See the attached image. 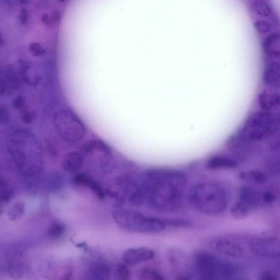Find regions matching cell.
<instances>
[{"label": "cell", "instance_id": "19", "mask_svg": "<svg viewBox=\"0 0 280 280\" xmlns=\"http://www.w3.org/2000/svg\"><path fill=\"white\" fill-rule=\"evenodd\" d=\"M138 278L139 280H167L161 272L148 267L142 268L139 271Z\"/></svg>", "mask_w": 280, "mask_h": 280}, {"label": "cell", "instance_id": "1", "mask_svg": "<svg viewBox=\"0 0 280 280\" xmlns=\"http://www.w3.org/2000/svg\"><path fill=\"white\" fill-rule=\"evenodd\" d=\"M143 204L160 212L175 213L187 204L188 180L181 171L155 168L138 178Z\"/></svg>", "mask_w": 280, "mask_h": 280}, {"label": "cell", "instance_id": "17", "mask_svg": "<svg viewBox=\"0 0 280 280\" xmlns=\"http://www.w3.org/2000/svg\"><path fill=\"white\" fill-rule=\"evenodd\" d=\"M66 226L62 221H53L47 230V236L52 241H58L66 234Z\"/></svg>", "mask_w": 280, "mask_h": 280}, {"label": "cell", "instance_id": "22", "mask_svg": "<svg viewBox=\"0 0 280 280\" xmlns=\"http://www.w3.org/2000/svg\"><path fill=\"white\" fill-rule=\"evenodd\" d=\"M253 26L255 30L261 35L268 34L272 29L271 24L266 20L259 19L255 20Z\"/></svg>", "mask_w": 280, "mask_h": 280}, {"label": "cell", "instance_id": "29", "mask_svg": "<svg viewBox=\"0 0 280 280\" xmlns=\"http://www.w3.org/2000/svg\"><path fill=\"white\" fill-rule=\"evenodd\" d=\"M71 275L70 274H67L65 275V276H63L61 280H71Z\"/></svg>", "mask_w": 280, "mask_h": 280}, {"label": "cell", "instance_id": "15", "mask_svg": "<svg viewBox=\"0 0 280 280\" xmlns=\"http://www.w3.org/2000/svg\"><path fill=\"white\" fill-rule=\"evenodd\" d=\"M258 101L262 109L265 111L270 110L280 106V93L263 91L259 94Z\"/></svg>", "mask_w": 280, "mask_h": 280}, {"label": "cell", "instance_id": "14", "mask_svg": "<svg viewBox=\"0 0 280 280\" xmlns=\"http://www.w3.org/2000/svg\"><path fill=\"white\" fill-rule=\"evenodd\" d=\"M262 46L264 51L270 57L280 58V33L269 35L264 39Z\"/></svg>", "mask_w": 280, "mask_h": 280}, {"label": "cell", "instance_id": "5", "mask_svg": "<svg viewBox=\"0 0 280 280\" xmlns=\"http://www.w3.org/2000/svg\"><path fill=\"white\" fill-rule=\"evenodd\" d=\"M274 116L268 111L257 112L247 120L244 126L245 138L256 141L269 137L275 130Z\"/></svg>", "mask_w": 280, "mask_h": 280}, {"label": "cell", "instance_id": "23", "mask_svg": "<svg viewBox=\"0 0 280 280\" xmlns=\"http://www.w3.org/2000/svg\"><path fill=\"white\" fill-rule=\"evenodd\" d=\"M182 253L177 249H171L168 250L167 257L173 268H177L180 263L182 259Z\"/></svg>", "mask_w": 280, "mask_h": 280}, {"label": "cell", "instance_id": "26", "mask_svg": "<svg viewBox=\"0 0 280 280\" xmlns=\"http://www.w3.org/2000/svg\"><path fill=\"white\" fill-rule=\"evenodd\" d=\"M193 276L189 273H182L176 275L173 280H193Z\"/></svg>", "mask_w": 280, "mask_h": 280}, {"label": "cell", "instance_id": "27", "mask_svg": "<svg viewBox=\"0 0 280 280\" xmlns=\"http://www.w3.org/2000/svg\"><path fill=\"white\" fill-rule=\"evenodd\" d=\"M260 280H279V279L276 275L271 272L266 271L262 273Z\"/></svg>", "mask_w": 280, "mask_h": 280}, {"label": "cell", "instance_id": "8", "mask_svg": "<svg viewBox=\"0 0 280 280\" xmlns=\"http://www.w3.org/2000/svg\"><path fill=\"white\" fill-rule=\"evenodd\" d=\"M155 256V251L148 247H131L124 251L123 260L127 265L135 266L153 260Z\"/></svg>", "mask_w": 280, "mask_h": 280}, {"label": "cell", "instance_id": "11", "mask_svg": "<svg viewBox=\"0 0 280 280\" xmlns=\"http://www.w3.org/2000/svg\"><path fill=\"white\" fill-rule=\"evenodd\" d=\"M0 79V92L2 96L11 94L19 86L17 74L11 67H7L2 71Z\"/></svg>", "mask_w": 280, "mask_h": 280}, {"label": "cell", "instance_id": "6", "mask_svg": "<svg viewBox=\"0 0 280 280\" xmlns=\"http://www.w3.org/2000/svg\"><path fill=\"white\" fill-rule=\"evenodd\" d=\"M250 249L255 254L266 258L280 257V238L264 236L256 238L250 243Z\"/></svg>", "mask_w": 280, "mask_h": 280}, {"label": "cell", "instance_id": "2", "mask_svg": "<svg viewBox=\"0 0 280 280\" xmlns=\"http://www.w3.org/2000/svg\"><path fill=\"white\" fill-rule=\"evenodd\" d=\"M230 190L225 182L208 179L196 182L188 188L187 204L194 211L206 217H220L228 209Z\"/></svg>", "mask_w": 280, "mask_h": 280}, {"label": "cell", "instance_id": "16", "mask_svg": "<svg viewBox=\"0 0 280 280\" xmlns=\"http://www.w3.org/2000/svg\"><path fill=\"white\" fill-rule=\"evenodd\" d=\"M20 73L23 81L30 85L38 83L39 78L30 62L23 61L20 66Z\"/></svg>", "mask_w": 280, "mask_h": 280}, {"label": "cell", "instance_id": "12", "mask_svg": "<svg viewBox=\"0 0 280 280\" xmlns=\"http://www.w3.org/2000/svg\"><path fill=\"white\" fill-rule=\"evenodd\" d=\"M262 79L266 85L280 90V62L273 61L268 63L264 69Z\"/></svg>", "mask_w": 280, "mask_h": 280}, {"label": "cell", "instance_id": "21", "mask_svg": "<svg viewBox=\"0 0 280 280\" xmlns=\"http://www.w3.org/2000/svg\"><path fill=\"white\" fill-rule=\"evenodd\" d=\"M132 272L126 264H119L114 271V280H131Z\"/></svg>", "mask_w": 280, "mask_h": 280}, {"label": "cell", "instance_id": "18", "mask_svg": "<svg viewBox=\"0 0 280 280\" xmlns=\"http://www.w3.org/2000/svg\"><path fill=\"white\" fill-rule=\"evenodd\" d=\"M251 10L263 18L270 17L273 11L271 6L265 0H254L250 5Z\"/></svg>", "mask_w": 280, "mask_h": 280}, {"label": "cell", "instance_id": "3", "mask_svg": "<svg viewBox=\"0 0 280 280\" xmlns=\"http://www.w3.org/2000/svg\"><path fill=\"white\" fill-rule=\"evenodd\" d=\"M112 218L118 227L131 233L157 234L167 229L177 228L178 220L153 217L125 207H116Z\"/></svg>", "mask_w": 280, "mask_h": 280}, {"label": "cell", "instance_id": "28", "mask_svg": "<svg viewBox=\"0 0 280 280\" xmlns=\"http://www.w3.org/2000/svg\"><path fill=\"white\" fill-rule=\"evenodd\" d=\"M19 19L20 22L23 24V25H25V24L27 23L28 19V13L25 9H23L21 10Z\"/></svg>", "mask_w": 280, "mask_h": 280}, {"label": "cell", "instance_id": "9", "mask_svg": "<svg viewBox=\"0 0 280 280\" xmlns=\"http://www.w3.org/2000/svg\"><path fill=\"white\" fill-rule=\"evenodd\" d=\"M215 249L219 253L231 259H241L244 254L242 245L226 238L218 240L215 243Z\"/></svg>", "mask_w": 280, "mask_h": 280}, {"label": "cell", "instance_id": "25", "mask_svg": "<svg viewBox=\"0 0 280 280\" xmlns=\"http://www.w3.org/2000/svg\"><path fill=\"white\" fill-rule=\"evenodd\" d=\"M25 104V99L23 96L18 95L13 100L12 106L15 109H21Z\"/></svg>", "mask_w": 280, "mask_h": 280}, {"label": "cell", "instance_id": "24", "mask_svg": "<svg viewBox=\"0 0 280 280\" xmlns=\"http://www.w3.org/2000/svg\"><path fill=\"white\" fill-rule=\"evenodd\" d=\"M29 50L32 54L35 56H39L44 54L46 52L42 46L38 43H32L29 46Z\"/></svg>", "mask_w": 280, "mask_h": 280}, {"label": "cell", "instance_id": "7", "mask_svg": "<svg viewBox=\"0 0 280 280\" xmlns=\"http://www.w3.org/2000/svg\"><path fill=\"white\" fill-rule=\"evenodd\" d=\"M195 268L199 276L206 280L212 278L219 269L214 256L209 252L199 251L193 255Z\"/></svg>", "mask_w": 280, "mask_h": 280}, {"label": "cell", "instance_id": "20", "mask_svg": "<svg viewBox=\"0 0 280 280\" xmlns=\"http://www.w3.org/2000/svg\"><path fill=\"white\" fill-rule=\"evenodd\" d=\"M250 210L249 207L236 201L230 208V213L235 220H243L249 216Z\"/></svg>", "mask_w": 280, "mask_h": 280}, {"label": "cell", "instance_id": "4", "mask_svg": "<svg viewBox=\"0 0 280 280\" xmlns=\"http://www.w3.org/2000/svg\"><path fill=\"white\" fill-rule=\"evenodd\" d=\"M53 126L58 137L70 143L82 141L86 137L87 128L82 120L70 110H62L53 117Z\"/></svg>", "mask_w": 280, "mask_h": 280}, {"label": "cell", "instance_id": "10", "mask_svg": "<svg viewBox=\"0 0 280 280\" xmlns=\"http://www.w3.org/2000/svg\"><path fill=\"white\" fill-rule=\"evenodd\" d=\"M238 165L235 159L224 154L213 155L207 159L205 163L207 169L212 171L233 170Z\"/></svg>", "mask_w": 280, "mask_h": 280}, {"label": "cell", "instance_id": "13", "mask_svg": "<svg viewBox=\"0 0 280 280\" xmlns=\"http://www.w3.org/2000/svg\"><path fill=\"white\" fill-rule=\"evenodd\" d=\"M81 280H111V269L104 263H97L88 269Z\"/></svg>", "mask_w": 280, "mask_h": 280}]
</instances>
